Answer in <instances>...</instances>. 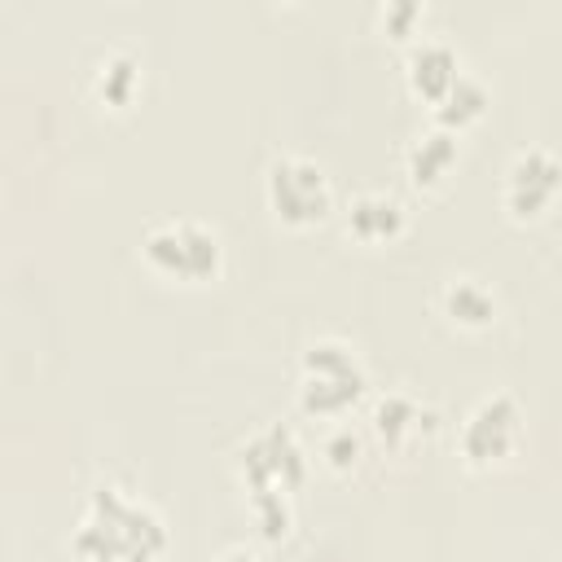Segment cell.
<instances>
[{"label":"cell","mask_w":562,"mask_h":562,"mask_svg":"<svg viewBox=\"0 0 562 562\" xmlns=\"http://www.w3.org/2000/svg\"><path fill=\"white\" fill-rule=\"evenodd\" d=\"M443 312H448L457 325H465V329H483V325H492V316H496V294H492L483 281H474V277H457V281H448V290H443Z\"/></svg>","instance_id":"11"},{"label":"cell","mask_w":562,"mask_h":562,"mask_svg":"<svg viewBox=\"0 0 562 562\" xmlns=\"http://www.w3.org/2000/svg\"><path fill=\"white\" fill-rule=\"evenodd\" d=\"M404 70H408V83L417 97H426L430 105L461 79V61H457V48L439 35H422L413 40L408 57H404Z\"/></svg>","instance_id":"8"},{"label":"cell","mask_w":562,"mask_h":562,"mask_svg":"<svg viewBox=\"0 0 562 562\" xmlns=\"http://www.w3.org/2000/svg\"><path fill=\"white\" fill-rule=\"evenodd\" d=\"M522 439V413L514 404V395L496 391V395H483L470 417L461 422V452L470 465H492L501 457H509Z\"/></svg>","instance_id":"6"},{"label":"cell","mask_w":562,"mask_h":562,"mask_svg":"<svg viewBox=\"0 0 562 562\" xmlns=\"http://www.w3.org/2000/svg\"><path fill=\"white\" fill-rule=\"evenodd\" d=\"M263 193H268V206L277 220L303 228V224H321L334 206V193H329V176L321 171V162L303 158V154H285L268 167V180H263Z\"/></svg>","instance_id":"5"},{"label":"cell","mask_w":562,"mask_h":562,"mask_svg":"<svg viewBox=\"0 0 562 562\" xmlns=\"http://www.w3.org/2000/svg\"><path fill=\"white\" fill-rule=\"evenodd\" d=\"M364 391V364L356 351L338 338H321L303 351V382H299V404L316 417H338L351 408Z\"/></svg>","instance_id":"2"},{"label":"cell","mask_w":562,"mask_h":562,"mask_svg":"<svg viewBox=\"0 0 562 562\" xmlns=\"http://www.w3.org/2000/svg\"><path fill=\"white\" fill-rule=\"evenodd\" d=\"M250 514H255V522H259V531L268 540H281L290 531V522H294L290 496H281V492H255L250 496Z\"/></svg>","instance_id":"15"},{"label":"cell","mask_w":562,"mask_h":562,"mask_svg":"<svg viewBox=\"0 0 562 562\" xmlns=\"http://www.w3.org/2000/svg\"><path fill=\"white\" fill-rule=\"evenodd\" d=\"M404 228V206L386 193H360L347 206V233L360 241H391Z\"/></svg>","instance_id":"9"},{"label":"cell","mask_w":562,"mask_h":562,"mask_svg":"<svg viewBox=\"0 0 562 562\" xmlns=\"http://www.w3.org/2000/svg\"><path fill=\"white\" fill-rule=\"evenodd\" d=\"M558 189H562V162L549 149L514 154V162L505 171V206H509V215H518V220L540 215L553 202Z\"/></svg>","instance_id":"7"},{"label":"cell","mask_w":562,"mask_h":562,"mask_svg":"<svg viewBox=\"0 0 562 562\" xmlns=\"http://www.w3.org/2000/svg\"><path fill=\"white\" fill-rule=\"evenodd\" d=\"M321 452H325V461H329L334 470H347V465H356V457H360V435H356L351 426H338V430L325 435Z\"/></svg>","instance_id":"16"},{"label":"cell","mask_w":562,"mask_h":562,"mask_svg":"<svg viewBox=\"0 0 562 562\" xmlns=\"http://www.w3.org/2000/svg\"><path fill=\"white\" fill-rule=\"evenodd\" d=\"M237 474L250 487V496L255 492H281V496H290L303 483V474H307V452H303V443H299V435L290 426L268 422V426H259L237 448Z\"/></svg>","instance_id":"3"},{"label":"cell","mask_w":562,"mask_h":562,"mask_svg":"<svg viewBox=\"0 0 562 562\" xmlns=\"http://www.w3.org/2000/svg\"><path fill=\"white\" fill-rule=\"evenodd\" d=\"M408 176H413V184H439L443 176H448V167L457 162V132H448V127H435V132H426V136H417L413 145H408Z\"/></svg>","instance_id":"10"},{"label":"cell","mask_w":562,"mask_h":562,"mask_svg":"<svg viewBox=\"0 0 562 562\" xmlns=\"http://www.w3.org/2000/svg\"><path fill=\"white\" fill-rule=\"evenodd\" d=\"M215 562H259V558H255L250 549H224V553H220Z\"/></svg>","instance_id":"18"},{"label":"cell","mask_w":562,"mask_h":562,"mask_svg":"<svg viewBox=\"0 0 562 562\" xmlns=\"http://www.w3.org/2000/svg\"><path fill=\"white\" fill-rule=\"evenodd\" d=\"M483 105H487V88L474 79V75H465L461 70V79L435 101V119H439V127H461V123H470V119H479L483 114Z\"/></svg>","instance_id":"13"},{"label":"cell","mask_w":562,"mask_h":562,"mask_svg":"<svg viewBox=\"0 0 562 562\" xmlns=\"http://www.w3.org/2000/svg\"><path fill=\"white\" fill-rule=\"evenodd\" d=\"M417 22H422V4L417 0H386L382 4V26L391 35H413Z\"/></svg>","instance_id":"17"},{"label":"cell","mask_w":562,"mask_h":562,"mask_svg":"<svg viewBox=\"0 0 562 562\" xmlns=\"http://www.w3.org/2000/svg\"><path fill=\"white\" fill-rule=\"evenodd\" d=\"M70 544L83 562H158L167 549V527L154 505L127 496L114 483H101L92 487Z\"/></svg>","instance_id":"1"},{"label":"cell","mask_w":562,"mask_h":562,"mask_svg":"<svg viewBox=\"0 0 562 562\" xmlns=\"http://www.w3.org/2000/svg\"><path fill=\"white\" fill-rule=\"evenodd\" d=\"M417 426H422V408H417L413 395L391 391V395L378 400V408H373V430H378L386 443H404Z\"/></svg>","instance_id":"14"},{"label":"cell","mask_w":562,"mask_h":562,"mask_svg":"<svg viewBox=\"0 0 562 562\" xmlns=\"http://www.w3.org/2000/svg\"><path fill=\"white\" fill-rule=\"evenodd\" d=\"M92 83H97V97L110 101V105H123L132 101L136 83H140V61L132 48H105L97 70H92Z\"/></svg>","instance_id":"12"},{"label":"cell","mask_w":562,"mask_h":562,"mask_svg":"<svg viewBox=\"0 0 562 562\" xmlns=\"http://www.w3.org/2000/svg\"><path fill=\"white\" fill-rule=\"evenodd\" d=\"M140 255L154 272L176 281H206L220 268V237L193 220H167L145 233Z\"/></svg>","instance_id":"4"}]
</instances>
